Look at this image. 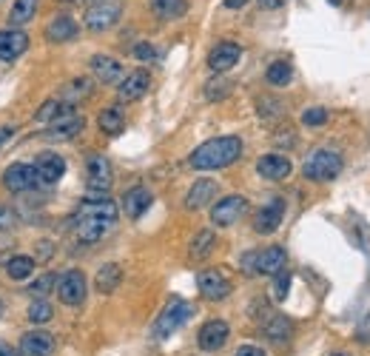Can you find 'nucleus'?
<instances>
[{
  "label": "nucleus",
  "instance_id": "1",
  "mask_svg": "<svg viewBox=\"0 0 370 356\" xmlns=\"http://www.w3.org/2000/svg\"><path fill=\"white\" fill-rule=\"evenodd\" d=\"M117 202L109 200L106 194H97V197H89L78 205V211L71 214V231L83 245H94L100 243L117 223Z\"/></svg>",
  "mask_w": 370,
  "mask_h": 356
},
{
  "label": "nucleus",
  "instance_id": "2",
  "mask_svg": "<svg viewBox=\"0 0 370 356\" xmlns=\"http://www.w3.org/2000/svg\"><path fill=\"white\" fill-rule=\"evenodd\" d=\"M240 157H242V140L234 134H226V137L205 140L202 146H197L194 154L188 157V166L197 171H216L237 163Z\"/></svg>",
  "mask_w": 370,
  "mask_h": 356
},
{
  "label": "nucleus",
  "instance_id": "3",
  "mask_svg": "<svg viewBox=\"0 0 370 356\" xmlns=\"http://www.w3.org/2000/svg\"><path fill=\"white\" fill-rule=\"evenodd\" d=\"M342 166L345 163H342L339 152H333V149H316V152L308 154V160L302 166V174L311 183H331V180H336L342 174Z\"/></svg>",
  "mask_w": 370,
  "mask_h": 356
},
{
  "label": "nucleus",
  "instance_id": "4",
  "mask_svg": "<svg viewBox=\"0 0 370 356\" xmlns=\"http://www.w3.org/2000/svg\"><path fill=\"white\" fill-rule=\"evenodd\" d=\"M188 319H191V305H188L185 300L174 297V300L163 308V314L157 317V322H154L152 333H154V339H168V336H171L174 331H180Z\"/></svg>",
  "mask_w": 370,
  "mask_h": 356
},
{
  "label": "nucleus",
  "instance_id": "5",
  "mask_svg": "<svg viewBox=\"0 0 370 356\" xmlns=\"http://www.w3.org/2000/svg\"><path fill=\"white\" fill-rule=\"evenodd\" d=\"M120 15H123L120 0H94V4L86 9V15H83V23H86L89 32H106V29L117 26Z\"/></svg>",
  "mask_w": 370,
  "mask_h": 356
},
{
  "label": "nucleus",
  "instance_id": "6",
  "mask_svg": "<svg viewBox=\"0 0 370 356\" xmlns=\"http://www.w3.org/2000/svg\"><path fill=\"white\" fill-rule=\"evenodd\" d=\"M114 183V168L109 163V157L103 154H89L86 160V188L92 194H106Z\"/></svg>",
  "mask_w": 370,
  "mask_h": 356
},
{
  "label": "nucleus",
  "instance_id": "7",
  "mask_svg": "<svg viewBox=\"0 0 370 356\" xmlns=\"http://www.w3.org/2000/svg\"><path fill=\"white\" fill-rule=\"evenodd\" d=\"M83 128H86V117L80 111H66L63 117H57L46 125L43 137L51 142H66V140H74Z\"/></svg>",
  "mask_w": 370,
  "mask_h": 356
},
{
  "label": "nucleus",
  "instance_id": "8",
  "mask_svg": "<svg viewBox=\"0 0 370 356\" xmlns=\"http://www.w3.org/2000/svg\"><path fill=\"white\" fill-rule=\"evenodd\" d=\"M248 208V200L242 194H231V197H222L214 208H211V223L219 228H228L234 226Z\"/></svg>",
  "mask_w": 370,
  "mask_h": 356
},
{
  "label": "nucleus",
  "instance_id": "9",
  "mask_svg": "<svg viewBox=\"0 0 370 356\" xmlns=\"http://www.w3.org/2000/svg\"><path fill=\"white\" fill-rule=\"evenodd\" d=\"M57 297H60V302H66V305H83V300H86V276H83V271H66V274H60L57 276Z\"/></svg>",
  "mask_w": 370,
  "mask_h": 356
},
{
  "label": "nucleus",
  "instance_id": "10",
  "mask_svg": "<svg viewBox=\"0 0 370 356\" xmlns=\"http://www.w3.org/2000/svg\"><path fill=\"white\" fill-rule=\"evenodd\" d=\"M285 220V200L282 197H271V202H265L257 217H254V231L257 234H273Z\"/></svg>",
  "mask_w": 370,
  "mask_h": 356
},
{
  "label": "nucleus",
  "instance_id": "11",
  "mask_svg": "<svg viewBox=\"0 0 370 356\" xmlns=\"http://www.w3.org/2000/svg\"><path fill=\"white\" fill-rule=\"evenodd\" d=\"M197 285H199V294L211 302H219L231 294V282L226 279V274H219L216 268H208V271H199L197 276Z\"/></svg>",
  "mask_w": 370,
  "mask_h": 356
},
{
  "label": "nucleus",
  "instance_id": "12",
  "mask_svg": "<svg viewBox=\"0 0 370 356\" xmlns=\"http://www.w3.org/2000/svg\"><path fill=\"white\" fill-rule=\"evenodd\" d=\"M240 57H242V49H240L237 43L222 40V43H216V46L211 49V54H208V68L214 71V75H226L228 68H234V66L240 63Z\"/></svg>",
  "mask_w": 370,
  "mask_h": 356
},
{
  "label": "nucleus",
  "instance_id": "13",
  "mask_svg": "<svg viewBox=\"0 0 370 356\" xmlns=\"http://www.w3.org/2000/svg\"><path fill=\"white\" fill-rule=\"evenodd\" d=\"M148 89H152V75H148L145 68H134V71H128V75L120 80L117 94H120L123 103H134V100H140Z\"/></svg>",
  "mask_w": 370,
  "mask_h": 356
},
{
  "label": "nucleus",
  "instance_id": "14",
  "mask_svg": "<svg viewBox=\"0 0 370 356\" xmlns=\"http://www.w3.org/2000/svg\"><path fill=\"white\" fill-rule=\"evenodd\" d=\"M63 174H66V160L60 154L46 152L35 160V177H37L40 185H57Z\"/></svg>",
  "mask_w": 370,
  "mask_h": 356
},
{
  "label": "nucleus",
  "instance_id": "15",
  "mask_svg": "<svg viewBox=\"0 0 370 356\" xmlns=\"http://www.w3.org/2000/svg\"><path fill=\"white\" fill-rule=\"evenodd\" d=\"M4 185H6V191H12V194L32 191V188L37 185L35 166H29V163H12V166L4 171Z\"/></svg>",
  "mask_w": 370,
  "mask_h": 356
},
{
  "label": "nucleus",
  "instance_id": "16",
  "mask_svg": "<svg viewBox=\"0 0 370 356\" xmlns=\"http://www.w3.org/2000/svg\"><path fill=\"white\" fill-rule=\"evenodd\" d=\"M285 265H288V254L279 245H268V248L257 251V257H254V274H259V276H276L279 271H285Z\"/></svg>",
  "mask_w": 370,
  "mask_h": 356
},
{
  "label": "nucleus",
  "instance_id": "17",
  "mask_svg": "<svg viewBox=\"0 0 370 356\" xmlns=\"http://www.w3.org/2000/svg\"><path fill=\"white\" fill-rule=\"evenodd\" d=\"M228 333H231L228 322L211 319V322H205V325L199 328V333H197V345H199L202 350H219L222 345L228 342Z\"/></svg>",
  "mask_w": 370,
  "mask_h": 356
},
{
  "label": "nucleus",
  "instance_id": "18",
  "mask_svg": "<svg viewBox=\"0 0 370 356\" xmlns=\"http://www.w3.org/2000/svg\"><path fill=\"white\" fill-rule=\"evenodd\" d=\"M152 202H154L152 191L142 188V185H134V188H128V191L123 194V214H125L128 220H140L142 214L152 208Z\"/></svg>",
  "mask_w": 370,
  "mask_h": 356
},
{
  "label": "nucleus",
  "instance_id": "19",
  "mask_svg": "<svg viewBox=\"0 0 370 356\" xmlns=\"http://www.w3.org/2000/svg\"><path fill=\"white\" fill-rule=\"evenodd\" d=\"M29 49V35L20 29H4L0 32V60L12 63Z\"/></svg>",
  "mask_w": 370,
  "mask_h": 356
},
{
  "label": "nucleus",
  "instance_id": "20",
  "mask_svg": "<svg viewBox=\"0 0 370 356\" xmlns=\"http://www.w3.org/2000/svg\"><path fill=\"white\" fill-rule=\"evenodd\" d=\"M54 350V336L49 331H26L20 336V353L23 356H51Z\"/></svg>",
  "mask_w": 370,
  "mask_h": 356
},
{
  "label": "nucleus",
  "instance_id": "21",
  "mask_svg": "<svg viewBox=\"0 0 370 356\" xmlns=\"http://www.w3.org/2000/svg\"><path fill=\"white\" fill-rule=\"evenodd\" d=\"M257 174H259L262 180L282 183V180L290 177V160L282 157V154H265V157H259V163H257Z\"/></svg>",
  "mask_w": 370,
  "mask_h": 356
},
{
  "label": "nucleus",
  "instance_id": "22",
  "mask_svg": "<svg viewBox=\"0 0 370 356\" xmlns=\"http://www.w3.org/2000/svg\"><path fill=\"white\" fill-rule=\"evenodd\" d=\"M78 32H80L78 20L68 18V15H57V18L49 20V26H46L43 35H46L49 43H68V40L78 37Z\"/></svg>",
  "mask_w": 370,
  "mask_h": 356
},
{
  "label": "nucleus",
  "instance_id": "23",
  "mask_svg": "<svg viewBox=\"0 0 370 356\" xmlns=\"http://www.w3.org/2000/svg\"><path fill=\"white\" fill-rule=\"evenodd\" d=\"M216 183L214 180H208V177H202V180H197L194 185H191V191L185 194V208L188 211H199V208H205V205H211V200H216Z\"/></svg>",
  "mask_w": 370,
  "mask_h": 356
},
{
  "label": "nucleus",
  "instance_id": "24",
  "mask_svg": "<svg viewBox=\"0 0 370 356\" xmlns=\"http://www.w3.org/2000/svg\"><path fill=\"white\" fill-rule=\"evenodd\" d=\"M92 75L100 83H120L123 80V63L109 57V54H94L92 57Z\"/></svg>",
  "mask_w": 370,
  "mask_h": 356
},
{
  "label": "nucleus",
  "instance_id": "25",
  "mask_svg": "<svg viewBox=\"0 0 370 356\" xmlns=\"http://www.w3.org/2000/svg\"><path fill=\"white\" fill-rule=\"evenodd\" d=\"M262 333H265L271 342L282 345V342L290 339L293 325H290V319H288L285 314H265V319H262Z\"/></svg>",
  "mask_w": 370,
  "mask_h": 356
},
{
  "label": "nucleus",
  "instance_id": "26",
  "mask_svg": "<svg viewBox=\"0 0 370 356\" xmlns=\"http://www.w3.org/2000/svg\"><path fill=\"white\" fill-rule=\"evenodd\" d=\"M120 282H123V268H120L117 262H109V265H103V268L97 271L94 288H97L100 294H111V291L120 288Z\"/></svg>",
  "mask_w": 370,
  "mask_h": 356
},
{
  "label": "nucleus",
  "instance_id": "27",
  "mask_svg": "<svg viewBox=\"0 0 370 356\" xmlns=\"http://www.w3.org/2000/svg\"><path fill=\"white\" fill-rule=\"evenodd\" d=\"M97 125H100L103 134L117 137V134L125 128V111H123L120 106H106V109L100 111V117H97Z\"/></svg>",
  "mask_w": 370,
  "mask_h": 356
},
{
  "label": "nucleus",
  "instance_id": "28",
  "mask_svg": "<svg viewBox=\"0 0 370 356\" xmlns=\"http://www.w3.org/2000/svg\"><path fill=\"white\" fill-rule=\"evenodd\" d=\"M37 6H40V0H15L12 9H9V29L26 26L37 15Z\"/></svg>",
  "mask_w": 370,
  "mask_h": 356
},
{
  "label": "nucleus",
  "instance_id": "29",
  "mask_svg": "<svg viewBox=\"0 0 370 356\" xmlns=\"http://www.w3.org/2000/svg\"><path fill=\"white\" fill-rule=\"evenodd\" d=\"M152 12L160 20H180L188 12V0H152Z\"/></svg>",
  "mask_w": 370,
  "mask_h": 356
},
{
  "label": "nucleus",
  "instance_id": "30",
  "mask_svg": "<svg viewBox=\"0 0 370 356\" xmlns=\"http://www.w3.org/2000/svg\"><path fill=\"white\" fill-rule=\"evenodd\" d=\"M92 94V80L89 78H78V80H71V83H66L63 89H60V100L63 103H68V106H78L83 97H89Z\"/></svg>",
  "mask_w": 370,
  "mask_h": 356
},
{
  "label": "nucleus",
  "instance_id": "31",
  "mask_svg": "<svg viewBox=\"0 0 370 356\" xmlns=\"http://www.w3.org/2000/svg\"><path fill=\"white\" fill-rule=\"evenodd\" d=\"M66 111H74V106H68V103H63L60 97H51V100H46L43 106H40V111L35 114V120L37 123H51V120H57V117H63Z\"/></svg>",
  "mask_w": 370,
  "mask_h": 356
},
{
  "label": "nucleus",
  "instance_id": "32",
  "mask_svg": "<svg viewBox=\"0 0 370 356\" xmlns=\"http://www.w3.org/2000/svg\"><path fill=\"white\" fill-rule=\"evenodd\" d=\"M35 268H37V262H35L32 257H26V254H18V257H12V259L6 262L9 279H26V276L35 274Z\"/></svg>",
  "mask_w": 370,
  "mask_h": 356
},
{
  "label": "nucleus",
  "instance_id": "33",
  "mask_svg": "<svg viewBox=\"0 0 370 356\" xmlns=\"http://www.w3.org/2000/svg\"><path fill=\"white\" fill-rule=\"evenodd\" d=\"M290 78H293V68H290L288 60H273V63L268 66V71H265V80H268L271 86H288Z\"/></svg>",
  "mask_w": 370,
  "mask_h": 356
},
{
  "label": "nucleus",
  "instance_id": "34",
  "mask_svg": "<svg viewBox=\"0 0 370 356\" xmlns=\"http://www.w3.org/2000/svg\"><path fill=\"white\" fill-rule=\"evenodd\" d=\"M214 245H216V237H214V231H199L194 240H191V259H205L211 251H214Z\"/></svg>",
  "mask_w": 370,
  "mask_h": 356
},
{
  "label": "nucleus",
  "instance_id": "35",
  "mask_svg": "<svg viewBox=\"0 0 370 356\" xmlns=\"http://www.w3.org/2000/svg\"><path fill=\"white\" fill-rule=\"evenodd\" d=\"M231 80H226V78H214V80H208L205 83V100H211V103H216V100H226L228 94H231Z\"/></svg>",
  "mask_w": 370,
  "mask_h": 356
},
{
  "label": "nucleus",
  "instance_id": "36",
  "mask_svg": "<svg viewBox=\"0 0 370 356\" xmlns=\"http://www.w3.org/2000/svg\"><path fill=\"white\" fill-rule=\"evenodd\" d=\"M51 314H54V308H51L46 300H35V302L29 305V311H26L29 322H35V325H43V322H49V319H51Z\"/></svg>",
  "mask_w": 370,
  "mask_h": 356
},
{
  "label": "nucleus",
  "instance_id": "37",
  "mask_svg": "<svg viewBox=\"0 0 370 356\" xmlns=\"http://www.w3.org/2000/svg\"><path fill=\"white\" fill-rule=\"evenodd\" d=\"M51 288H57V276H54V274H43V276H37V279L29 285V294L37 297V300H43L46 294H51Z\"/></svg>",
  "mask_w": 370,
  "mask_h": 356
},
{
  "label": "nucleus",
  "instance_id": "38",
  "mask_svg": "<svg viewBox=\"0 0 370 356\" xmlns=\"http://www.w3.org/2000/svg\"><path fill=\"white\" fill-rule=\"evenodd\" d=\"M302 123H305V125H325V123H328V109H322V106L305 109V111H302Z\"/></svg>",
  "mask_w": 370,
  "mask_h": 356
},
{
  "label": "nucleus",
  "instance_id": "39",
  "mask_svg": "<svg viewBox=\"0 0 370 356\" xmlns=\"http://www.w3.org/2000/svg\"><path fill=\"white\" fill-rule=\"evenodd\" d=\"M134 57L142 60V63H154V60H160V51L152 43H137L134 46Z\"/></svg>",
  "mask_w": 370,
  "mask_h": 356
},
{
  "label": "nucleus",
  "instance_id": "40",
  "mask_svg": "<svg viewBox=\"0 0 370 356\" xmlns=\"http://www.w3.org/2000/svg\"><path fill=\"white\" fill-rule=\"evenodd\" d=\"M282 114V103L279 100H271V97H262L259 100V117H279Z\"/></svg>",
  "mask_w": 370,
  "mask_h": 356
},
{
  "label": "nucleus",
  "instance_id": "41",
  "mask_svg": "<svg viewBox=\"0 0 370 356\" xmlns=\"http://www.w3.org/2000/svg\"><path fill=\"white\" fill-rule=\"evenodd\" d=\"M288 288H290V274H288V268H285V271H279V274H276L273 297H276V300H285V297H288Z\"/></svg>",
  "mask_w": 370,
  "mask_h": 356
},
{
  "label": "nucleus",
  "instance_id": "42",
  "mask_svg": "<svg viewBox=\"0 0 370 356\" xmlns=\"http://www.w3.org/2000/svg\"><path fill=\"white\" fill-rule=\"evenodd\" d=\"M15 223H18L15 211H12V208H6V205H0V231H9Z\"/></svg>",
  "mask_w": 370,
  "mask_h": 356
},
{
  "label": "nucleus",
  "instance_id": "43",
  "mask_svg": "<svg viewBox=\"0 0 370 356\" xmlns=\"http://www.w3.org/2000/svg\"><path fill=\"white\" fill-rule=\"evenodd\" d=\"M254 257H257V251H248V254H242V259H240L242 271L251 274V276H257V274H254Z\"/></svg>",
  "mask_w": 370,
  "mask_h": 356
},
{
  "label": "nucleus",
  "instance_id": "44",
  "mask_svg": "<svg viewBox=\"0 0 370 356\" xmlns=\"http://www.w3.org/2000/svg\"><path fill=\"white\" fill-rule=\"evenodd\" d=\"M234 356H268V353H265L262 348H257V345H242Z\"/></svg>",
  "mask_w": 370,
  "mask_h": 356
},
{
  "label": "nucleus",
  "instance_id": "45",
  "mask_svg": "<svg viewBox=\"0 0 370 356\" xmlns=\"http://www.w3.org/2000/svg\"><path fill=\"white\" fill-rule=\"evenodd\" d=\"M288 4V0H259V9H265V12H273V9H282Z\"/></svg>",
  "mask_w": 370,
  "mask_h": 356
},
{
  "label": "nucleus",
  "instance_id": "46",
  "mask_svg": "<svg viewBox=\"0 0 370 356\" xmlns=\"http://www.w3.org/2000/svg\"><path fill=\"white\" fill-rule=\"evenodd\" d=\"M15 131H18L15 125H4V128H0V149H4L6 142H9L12 137H15Z\"/></svg>",
  "mask_w": 370,
  "mask_h": 356
},
{
  "label": "nucleus",
  "instance_id": "47",
  "mask_svg": "<svg viewBox=\"0 0 370 356\" xmlns=\"http://www.w3.org/2000/svg\"><path fill=\"white\" fill-rule=\"evenodd\" d=\"M0 356H20V353H18L6 339H0Z\"/></svg>",
  "mask_w": 370,
  "mask_h": 356
},
{
  "label": "nucleus",
  "instance_id": "48",
  "mask_svg": "<svg viewBox=\"0 0 370 356\" xmlns=\"http://www.w3.org/2000/svg\"><path fill=\"white\" fill-rule=\"evenodd\" d=\"M248 0H226V9H242Z\"/></svg>",
  "mask_w": 370,
  "mask_h": 356
},
{
  "label": "nucleus",
  "instance_id": "49",
  "mask_svg": "<svg viewBox=\"0 0 370 356\" xmlns=\"http://www.w3.org/2000/svg\"><path fill=\"white\" fill-rule=\"evenodd\" d=\"M4 314H6V305H4V302H0V317H4Z\"/></svg>",
  "mask_w": 370,
  "mask_h": 356
},
{
  "label": "nucleus",
  "instance_id": "50",
  "mask_svg": "<svg viewBox=\"0 0 370 356\" xmlns=\"http://www.w3.org/2000/svg\"><path fill=\"white\" fill-rule=\"evenodd\" d=\"M331 4H333V6H336V4H342V0H331Z\"/></svg>",
  "mask_w": 370,
  "mask_h": 356
},
{
  "label": "nucleus",
  "instance_id": "51",
  "mask_svg": "<svg viewBox=\"0 0 370 356\" xmlns=\"http://www.w3.org/2000/svg\"><path fill=\"white\" fill-rule=\"evenodd\" d=\"M333 356H347V353H333Z\"/></svg>",
  "mask_w": 370,
  "mask_h": 356
}]
</instances>
